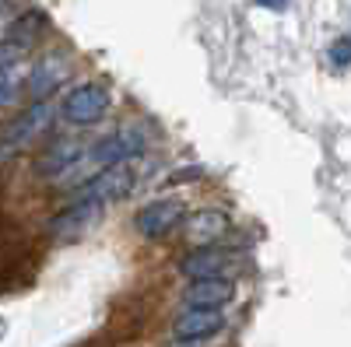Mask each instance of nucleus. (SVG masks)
I'll return each mask as SVG.
<instances>
[{
  "mask_svg": "<svg viewBox=\"0 0 351 347\" xmlns=\"http://www.w3.org/2000/svg\"><path fill=\"white\" fill-rule=\"evenodd\" d=\"M183 218H186V204H183V200L158 196V200H148V204L134 214V231L141 239L158 242V239L172 235V231L183 224Z\"/></svg>",
  "mask_w": 351,
  "mask_h": 347,
  "instance_id": "20e7f679",
  "label": "nucleus"
},
{
  "mask_svg": "<svg viewBox=\"0 0 351 347\" xmlns=\"http://www.w3.org/2000/svg\"><path fill=\"white\" fill-rule=\"evenodd\" d=\"M74 347H116V344H112V340H109L106 333H99V337H88V340H77Z\"/></svg>",
  "mask_w": 351,
  "mask_h": 347,
  "instance_id": "aec40b11",
  "label": "nucleus"
},
{
  "mask_svg": "<svg viewBox=\"0 0 351 347\" xmlns=\"http://www.w3.org/2000/svg\"><path fill=\"white\" fill-rule=\"evenodd\" d=\"M152 320H155V298L134 287V292L112 302L109 320H106V337L112 344H137L152 330Z\"/></svg>",
  "mask_w": 351,
  "mask_h": 347,
  "instance_id": "f257e3e1",
  "label": "nucleus"
},
{
  "mask_svg": "<svg viewBox=\"0 0 351 347\" xmlns=\"http://www.w3.org/2000/svg\"><path fill=\"white\" fill-rule=\"evenodd\" d=\"M21 56H25V49H21L18 42H11V39H4V42H0V74H4V70H11V67L21 60Z\"/></svg>",
  "mask_w": 351,
  "mask_h": 347,
  "instance_id": "dca6fc26",
  "label": "nucleus"
},
{
  "mask_svg": "<svg viewBox=\"0 0 351 347\" xmlns=\"http://www.w3.org/2000/svg\"><path fill=\"white\" fill-rule=\"evenodd\" d=\"M46 25H49V21H46L43 14H36V11L25 14V18H18V21H14V39H11V42H18L21 49H28L32 42H39V36L46 32Z\"/></svg>",
  "mask_w": 351,
  "mask_h": 347,
  "instance_id": "2eb2a0df",
  "label": "nucleus"
},
{
  "mask_svg": "<svg viewBox=\"0 0 351 347\" xmlns=\"http://www.w3.org/2000/svg\"><path fill=\"white\" fill-rule=\"evenodd\" d=\"M36 270H39V249H28L25 256L4 264V267H0V295L25 292V287L36 281Z\"/></svg>",
  "mask_w": 351,
  "mask_h": 347,
  "instance_id": "4468645a",
  "label": "nucleus"
},
{
  "mask_svg": "<svg viewBox=\"0 0 351 347\" xmlns=\"http://www.w3.org/2000/svg\"><path fill=\"white\" fill-rule=\"evenodd\" d=\"M256 4H260V8H271V11H285L291 0H256Z\"/></svg>",
  "mask_w": 351,
  "mask_h": 347,
  "instance_id": "412c9836",
  "label": "nucleus"
},
{
  "mask_svg": "<svg viewBox=\"0 0 351 347\" xmlns=\"http://www.w3.org/2000/svg\"><path fill=\"white\" fill-rule=\"evenodd\" d=\"M232 298H236L232 277H200V281H190V287L183 292L186 305H204V309H225Z\"/></svg>",
  "mask_w": 351,
  "mask_h": 347,
  "instance_id": "ddd939ff",
  "label": "nucleus"
},
{
  "mask_svg": "<svg viewBox=\"0 0 351 347\" xmlns=\"http://www.w3.org/2000/svg\"><path fill=\"white\" fill-rule=\"evenodd\" d=\"M84 158V144L77 137H53L43 155L36 158V176L39 179H60L67 176V172H74V165Z\"/></svg>",
  "mask_w": 351,
  "mask_h": 347,
  "instance_id": "1a4fd4ad",
  "label": "nucleus"
},
{
  "mask_svg": "<svg viewBox=\"0 0 351 347\" xmlns=\"http://www.w3.org/2000/svg\"><path fill=\"white\" fill-rule=\"evenodd\" d=\"M183 277L200 281V277H228L232 267V253L221 246H190L180 259H176Z\"/></svg>",
  "mask_w": 351,
  "mask_h": 347,
  "instance_id": "9d476101",
  "label": "nucleus"
},
{
  "mask_svg": "<svg viewBox=\"0 0 351 347\" xmlns=\"http://www.w3.org/2000/svg\"><path fill=\"white\" fill-rule=\"evenodd\" d=\"M14 99H18V84H14L11 77H4V74H0V109H8Z\"/></svg>",
  "mask_w": 351,
  "mask_h": 347,
  "instance_id": "a211bd4d",
  "label": "nucleus"
},
{
  "mask_svg": "<svg viewBox=\"0 0 351 347\" xmlns=\"http://www.w3.org/2000/svg\"><path fill=\"white\" fill-rule=\"evenodd\" d=\"M49 120H53V105L49 102H36V105H28L25 112H18L11 123L0 127V162L14 158L39 133H46L49 130Z\"/></svg>",
  "mask_w": 351,
  "mask_h": 347,
  "instance_id": "f03ea898",
  "label": "nucleus"
},
{
  "mask_svg": "<svg viewBox=\"0 0 351 347\" xmlns=\"http://www.w3.org/2000/svg\"><path fill=\"white\" fill-rule=\"evenodd\" d=\"M327 60H330L334 70H344V67H348V39H344V36L334 39V46L327 49Z\"/></svg>",
  "mask_w": 351,
  "mask_h": 347,
  "instance_id": "f3484780",
  "label": "nucleus"
},
{
  "mask_svg": "<svg viewBox=\"0 0 351 347\" xmlns=\"http://www.w3.org/2000/svg\"><path fill=\"white\" fill-rule=\"evenodd\" d=\"M99 218H102V204H99V200H67V207L49 218L46 235L53 242H74V239L88 235Z\"/></svg>",
  "mask_w": 351,
  "mask_h": 347,
  "instance_id": "39448f33",
  "label": "nucleus"
},
{
  "mask_svg": "<svg viewBox=\"0 0 351 347\" xmlns=\"http://www.w3.org/2000/svg\"><path fill=\"white\" fill-rule=\"evenodd\" d=\"M225 330V312L221 309H204V305H183L172 320V337L180 344H200Z\"/></svg>",
  "mask_w": 351,
  "mask_h": 347,
  "instance_id": "6e6552de",
  "label": "nucleus"
},
{
  "mask_svg": "<svg viewBox=\"0 0 351 347\" xmlns=\"http://www.w3.org/2000/svg\"><path fill=\"white\" fill-rule=\"evenodd\" d=\"M144 148H148V137H144L137 127H120V130L99 137L92 148L84 151V158L102 165V168H109V165H130L134 158L144 155Z\"/></svg>",
  "mask_w": 351,
  "mask_h": 347,
  "instance_id": "7ed1b4c3",
  "label": "nucleus"
},
{
  "mask_svg": "<svg viewBox=\"0 0 351 347\" xmlns=\"http://www.w3.org/2000/svg\"><path fill=\"white\" fill-rule=\"evenodd\" d=\"M186 221V242L190 246H215L218 239L228 235V228H232V218L218 207H204V211H193L183 218Z\"/></svg>",
  "mask_w": 351,
  "mask_h": 347,
  "instance_id": "9b49d317",
  "label": "nucleus"
},
{
  "mask_svg": "<svg viewBox=\"0 0 351 347\" xmlns=\"http://www.w3.org/2000/svg\"><path fill=\"white\" fill-rule=\"evenodd\" d=\"M60 112L74 127H92L109 112V88L99 84V81H84V84H77V88L67 92Z\"/></svg>",
  "mask_w": 351,
  "mask_h": 347,
  "instance_id": "0eeeda50",
  "label": "nucleus"
},
{
  "mask_svg": "<svg viewBox=\"0 0 351 347\" xmlns=\"http://www.w3.org/2000/svg\"><path fill=\"white\" fill-rule=\"evenodd\" d=\"M200 176H204V168L200 165H190V168H176V176H169L165 183H193Z\"/></svg>",
  "mask_w": 351,
  "mask_h": 347,
  "instance_id": "6ab92c4d",
  "label": "nucleus"
},
{
  "mask_svg": "<svg viewBox=\"0 0 351 347\" xmlns=\"http://www.w3.org/2000/svg\"><path fill=\"white\" fill-rule=\"evenodd\" d=\"M134 186H137V168L134 165H109V168L95 172L92 179H84L81 186H74L71 200H99V204H106V200L127 196Z\"/></svg>",
  "mask_w": 351,
  "mask_h": 347,
  "instance_id": "423d86ee",
  "label": "nucleus"
},
{
  "mask_svg": "<svg viewBox=\"0 0 351 347\" xmlns=\"http://www.w3.org/2000/svg\"><path fill=\"white\" fill-rule=\"evenodd\" d=\"M71 77V64L67 56L53 53V56H43V60L32 67V74H28V95H32L36 102H46L49 92H56L60 84Z\"/></svg>",
  "mask_w": 351,
  "mask_h": 347,
  "instance_id": "f8f14e48",
  "label": "nucleus"
}]
</instances>
